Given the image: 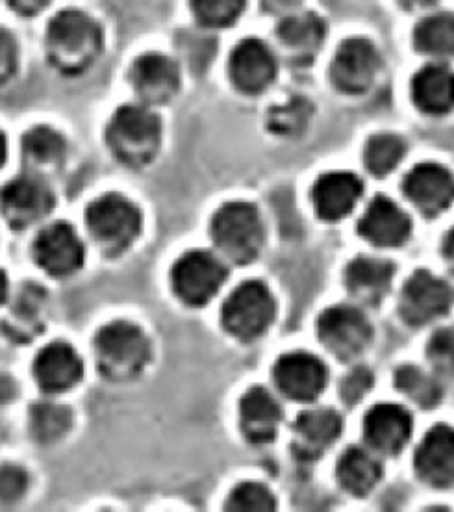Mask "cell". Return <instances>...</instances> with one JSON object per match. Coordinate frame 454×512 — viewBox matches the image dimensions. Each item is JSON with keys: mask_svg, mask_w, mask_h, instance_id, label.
I'll return each instance as SVG.
<instances>
[{"mask_svg": "<svg viewBox=\"0 0 454 512\" xmlns=\"http://www.w3.org/2000/svg\"><path fill=\"white\" fill-rule=\"evenodd\" d=\"M32 255L39 268L49 275L67 277L84 266L86 251L75 229L58 221L39 232L32 245Z\"/></svg>", "mask_w": 454, "mask_h": 512, "instance_id": "12", "label": "cell"}, {"mask_svg": "<svg viewBox=\"0 0 454 512\" xmlns=\"http://www.w3.org/2000/svg\"><path fill=\"white\" fill-rule=\"evenodd\" d=\"M310 114H312L310 103L304 101L301 97H295V99H291L286 104L275 106L269 112L267 123H269V128L273 132L290 136V134L301 132L308 125Z\"/></svg>", "mask_w": 454, "mask_h": 512, "instance_id": "33", "label": "cell"}, {"mask_svg": "<svg viewBox=\"0 0 454 512\" xmlns=\"http://www.w3.org/2000/svg\"><path fill=\"white\" fill-rule=\"evenodd\" d=\"M440 0H401L404 8H425V6H434Z\"/></svg>", "mask_w": 454, "mask_h": 512, "instance_id": "42", "label": "cell"}, {"mask_svg": "<svg viewBox=\"0 0 454 512\" xmlns=\"http://www.w3.org/2000/svg\"><path fill=\"white\" fill-rule=\"evenodd\" d=\"M227 511L267 512L277 509V500L269 488L260 483H241L228 496Z\"/></svg>", "mask_w": 454, "mask_h": 512, "instance_id": "34", "label": "cell"}, {"mask_svg": "<svg viewBox=\"0 0 454 512\" xmlns=\"http://www.w3.org/2000/svg\"><path fill=\"white\" fill-rule=\"evenodd\" d=\"M404 141L395 134H377L366 145V164L373 175L384 177L403 160Z\"/></svg>", "mask_w": 454, "mask_h": 512, "instance_id": "31", "label": "cell"}, {"mask_svg": "<svg viewBox=\"0 0 454 512\" xmlns=\"http://www.w3.org/2000/svg\"><path fill=\"white\" fill-rule=\"evenodd\" d=\"M427 353L436 370L443 373L454 372V325L440 329L430 338Z\"/></svg>", "mask_w": 454, "mask_h": 512, "instance_id": "36", "label": "cell"}, {"mask_svg": "<svg viewBox=\"0 0 454 512\" xmlns=\"http://www.w3.org/2000/svg\"><path fill=\"white\" fill-rule=\"evenodd\" d=\"M278 39L295 60H310L325 39V23L316 13H295L278 25Z\"/></svg>", "mask_w": 454, "mask_h": 512, "instance_id": "26", "label": "cell"}, {"mask_svg": "<svg viewBox=\"0 0 454 512\" xmlns=\"http://www.w3.org/2000/svg\"><path fill=\"white\" fill-rule=\"evenodd\" d=\"M443 256H445V260L451 264V268L454 269V229L447 232V236H445V240H443Z\"/></svg>", "mask_w": 454, "mask_h": 512, "instance_id": "41", "label": "cell"}, {"mask_svg": "<svg viewBox=\"0 0 454 512\" xmlns=\"http://www.w3.org/2000/svg\"><path fill=\"white\" fill-rule=\"evenodd\" d=\"M414 45L419 52L447 58L454 54V13H434L425 17L414 32Z\"/></svg>", "mask_w": 454, "mask_h": 512, "instance_id": "29", "label": "cell"}, {"mask_svg": "<svg viewBox=\"0 0 454 512\" xmlns=\"http://www.w3.org/2000/svg\"><path fill=\"white\" fill-rule=\"evenodd\" d=\"M293 429L297 455L303 459H317L340 438L343 422L336 410H308L295 420Z\"/></svg>", "mask_w": 454, "mask_h": 512, "instance_id": "22", "label": "cell"}, {"mask_svg": "<svg viewBox=\"0 0 454 512\" xmlns=\"http://www.w3.org/2000/svg\"><path fill=\"white\" fill-rule=\"evenodd\" d=\"M341 487L354 496H366L382 479L380 462L360 448L347 449L338 464Z\"/></svg>", "mask_w": 454, "mask_h": 512, "instance_id": "28", "label": "cell"}, {"mask_svg": "<svg viewBox=\"0 0 454 512\" xmlns=\"http://www.w3.org/2000/svg\"><path fill=\"white\" fill-rule=\"evenodd\" d=\"M84 362L73 347L65 342H52L39 351L34 360V377L39 388L49 394H60L80 383Z\"/></svg>", "mask_w": 454, "mask_h": 512, "instance_id": "19", "label": "cell"}, {"mask_svg": "<svg viewBox=\"0 0 454 512\" xmlns=\"http://www.w3.org/2000/svg\"><path fill=\"white\" fill-rule=\"evenodd\" d=\"M317 333L328 351L345 362L360 357L373 338L366 316L351 307L328 308L319 318Z\"/></svg>", "mask_w": 454, "mask_h": 512, "instance_id": "9", "label": "cell"}, {"mask_svg": "<svg viewBox=\"0 0 454 512\" xmlns=\"http://www.w3.org/2000/svg\"><path fill=\"white\" fill-rule=\"evenodd\" d=\"M247 0H191V12L204 28H227L240 19Z\"/></svg>", "mask_w": 454, "mask_h": 512, "instance_id": "32", "label": "cell"}, {"mask_svg": "<svg viewBox=\"0 0 454 512\" xmlns=\"http://www.w3.org/2000/svg\"><path fill=\"white\" fill-rule=\"evenodd\" d=\"M412 97L425 114L442 116L454 108V71L447 65H425L412 80Z\"/></svg>", "mask_w": 454, "mask_h": 512, "instance_id": "24", "label": "cell"}, {"mask_svg": "<svg viewBox=\"0 0 454 512\" xmlns=\"http://www.w3.org/2000/svg\"><path fill=\"white\" fill-rule=\"evenodd\" d=\"M416 472L432 487L454 485V429L432 427L416 451Z\"/></svg>", "mask_w": 454, "mask_h": 512, "instance_id": "17", "label": "cell"}, {"mask_svg": "<svg viewBox=\"0 0 454 512\" xmlns=\"http://www.w3.org/2000/svg\"><path fill=\"white\" fill-rule=\"evenodd\" d=\"M28 485L25 470L6 464L0 468V501H15L23 496Z\"/></svg>", "mask_w": 454, "mask_h": 512, "instance_id": "38", "label": "cell"}, {"mask_svg": "<svg viewBox=\"0 0 454 512\" xmlns=\"http://www.w3.org/2000/svg\"><path fill=\"white\" fill-rule=\"evenodd\" d=\"M395 386L423 409H432L442 401V386L416 366L399 368L395 373Z\"/></svg>", "mask_w": 454, "mask_h": 512, "instance_id": "30", "label": "cell"}, {"mask_svg": "<svg viewBox=\"0 0 454 512\" xmlns=\"http://www.w3.org/2000/svg\"><path fill=\"white\" fill-rule=\"evenodd\" d=\"M86 225L104 253L119 255L138 240L141 212L127 197L106 193L88 206Z\"/></svg>", "mask_w": 454, "mask_h": 512, "instance_id": "5", "label": "cell"}, {"mask_svg": "<svg viewBox=\"0 0 454 512\" xmlns=\"http://www.w3.org/2000/svg\"><path fill=\"white\" fill-rule=\"evenodd\" d=\"M364 192V184L353 173H328L317 180L312 201L317 216L325 221H338L353 212Z\"/></svg>", "mask_w": 454, "mask_h": 512, "instance_id": "21", "label": "cell"}, {"mask_svg": "<svg viewBox=\"0 0 454 512\" xmlns=\"http://www.w3.org/2000/svg\"><path fill=\"white\" fill-rule=\"evenodd\" d=\"M275 381L284 396L295 401H314L327 386V366L308 353H290L275 366Z\"/></svg>", "mask_w": 454, "mask_h": 512, "instance_id": "16", "label": "cell"}, {"mask_svg": "<svg viewBox=\"0 0 454 512\" xmlns=\"http://www.w3.org/2000/svg\"><path fill=\"white\" fill-rule=\"evenodd\" d=\"M453 301V288L447 282L419 269L404 284L399 310L406 323L417 327L445 316Z\"/></svg>", "mask_w": 454, "mask_h": 512, "instance_id": "11", "label": "cell"}, {"mask_svg": "<svg viewBox=\"0 0 454 512\" xmlns=\"http://www.w3.org/2000/svg\"><path fill=\"white\" fill-rule=\"evenodd\" d=\"M19 67V47L12 34L0 28V84L8 82Z\"/></svg>", "mask_w": 454, "mask_h": 512, "instance_id": "39", "label": "cell"}, {"mask_svg": "<svg viewBox=\"0 0 454 512\" xmlns=\"http://www.w3.org/2000/svg\"><path fill=\"white\" fill-rule=\"evenodd\" d=\"M271 2L280 4V6H297V4H301L303 0H271Z\"/></svg>", "mask_w": 454, "mask_h": 512, "instance_id": "45", "label": "cell"}, {"mask_svg": "<svg viewBox=\"0 0 454 512\" xmlns=\"http://www.w3.org/2000/svg\"><path fill=\"white\" fill-rule=\"evenodd\" d=\"M210 232L215 247L236 264L253 262L264 245L262 218L249 203L221 206L212 218Z\"/></svg>", "mask_w": 454, "mask_h": 512, "instance_id": "4", "label": "cell"}, {"mask_svg": "<svg viewBox=\"0 0 454 512\" xmlns=\"http://www.w3.org/2000/svg\"><path fill=\"white\" fill-rule=\"evenodd\" d=\"M280 420L282 410L277 399L262 386H254L241 397V431L253 444L271 442L277 436Z\"/></svg>", "mask_w": 454, "mask_h": 512, "instance_id": "23", "label": "cell"}, {"mask_svg": "<svg viewBox=\"0 0 454 512\" xmlns=\"http://www.w3.org/2000/svg\"><path fill=\"white\" fill-rule=\"evenodd\" d=\"M71 427V412L56 405H39L32 410V431L41 442L60 438Z\"/></svg>", "mask_w": 454, "mask_h": 512, "instance_id": "35", "label": "cell"}, {"mask_svg": "<svg viewBox=\"0 0 454 512\" xmlns=\"http://www.w3.org/2000/svg\"><path fill=\"white\" fill-rule=\"evenodd\" d=\"M228 277V269L210 251H190L180 256L171 271L175 294L191 307H202L214 297Z\"/></svg>", "mask_w": 454, "mask_h": 512, "instance_id": "7", "label": "cell"}, {"mask_svg": "<svg viewBox=\"0 0 454 512\" xmlns=\"http://www.w3.org/2000/svg\"><path fill=\"white\" fill-rule=\"evenodd\" d=\"M106 141L119 162L145 166L160 149L162 121L147 106H121L106 128Z\"/></svg>", "mask_w": 454, "mask_h": 512, "instance_id": "2", "label": "cell"}, {"mask_svg": "<svg viewBox=\"0 0 454 512\" xmlns=\"http://www.w3.org/2000/svg\"><path fill=\"white\" fill-rule=\"evenodd\" d=\"M380 71L377 47L364 38L343 41L330 65L332 84L349 95H360L369 90Z\"/></svg>", "mask_w": 454, "mask_h": 512, "instance_id": "10", "label": "cell"}, {"mask_svg": "<svg viewBox=\"0 0 454 512\" xmlns=\"http://www.w3.org/2000/svg\"><path fill=\"white\" fill-rule=\"evenodd\" d=\"M54 208V193L41 175L28 173L10 180L0 190V212L13 229H26L47 218Z\"/></svg>", "mask_w": 454, "mask_h": 512, "instance_id": "8", "label": "cell"}, {"mask_svg": "<svg viewBox=\"0 0 454 512\" xmlns=\"http://www.w3.org/2000/svg\"><path fill=\"white\" fill-rule=\"evenodd\" d=\"M403 190L425 216L432 218L453 203L454 177L438 164H419L406 175Z\"/></svg>", "mask_w": 454, "mask_h": 512, "instance_id": "14", "label": "cell"}, {"mask_svg": "<svg viewBox=\"0 0 454 512\" xmlns=\"http://www.w3.org/2000/svg\"><path fill=\"white\" fill-rule=\"evenodd\" d=\"M6 295H8V279H6V273L0 271V305L6 301Z\"/></svg>", "mask_w": 454, "mask_h": 512, "instance_id": "43", "label": "cell"}, {"mask_svg": "<svg viewBox=\"0 0 454 512\" xmlns=\"http://www.w3.org/2000/svg\"><path fill=\"white\" fill-rule=\"evenodd\" d=\"M132 84L147 106L169 103L180 90L178 65L165 54H141L132 65Z\"/></svg>", "mask_w": 454, "mask_h": 512, "instance_id": "15", "label": "cell"}, {"mask_svg": "<svg viewBox=\"0 0 454 512\" xmlns=\"http://www.w3.org/2000/svg\"><path fill=\"white\" fill-rule=\"evenodd\" d=\"M277 305L264 282L249 281L238 286L223 305V325L243 342L256 340L275 320Z\"/></svg>", "mask_w": 454, "mask_h": 512, "instance_id": "6", "label": "cell"}, {"mask_svg": "<svg viewBox=\"0 0 454 512\" xmlns=\"http://www.w3.org/2000/svg\"><path fill=\"white\" fill-rule=\"evenodd\" d=\"M95 357L104 377L130 381L149 364L151 342L136 325L115 321L104 325L95 336Z\"/></svg>", "mask_w": 454, "mask_h": 512, "instance_id": "3", "label": "cell"}, {"mask_svg": "<svg viewBox=\"0 0 454 512\" xmlns=\"http://www.w3.org/2000/svg\"><path fill=\"white\" fill-rule=\"evenodd\" d=\"M393 273L395 269L388 260L358 256L347 268V288L356 299L377 303L388 294Z\"/></svg>", "mask_w": 454, "mask_h": 512, "instance_id": "25", "label": "cell"}, {"mask_svg": "<svg viewBox=\"0 0 454 512\" xmlns=\"http://www.w3.org/2000/svg\"><path fill=\"white\" fill-rule=\"evenodd\" d=\"M371 386H373L371 372L367 368H356L354 372L345 377V381L341 384V397L347 405H356L371 390Z\"/></svg>", "mask_w": 454, "mask_h": 512, "instance_id": "37", "label": "cell"}, {"mask_svg": "<svg viewBox=\"0 0 454 512\" xmlns=\"http://www.w3.org/2000/svg\"><path fill=\"white\" fill-rule=\"evenodd\" d=\"M6 4L12 8L13 12L30 17L45 10L51 4V0H6Z\"/></svg>", "mask_w": 454, "mask_h": 512, "instance_id": "40", "label": "cell"}, {"mask_svg": "<svg viewBox=\"0 0 454 512\" xmlns=\"http://www.w3.org/2000/svg\"><path fill=\"white\" fill-rule=\"evenodd\" d=\"M412 416L408 410L382 403L367 412L364 436L367 444L384 455H397L403 451L412 436Z\"/></svg>", "mask_w": 454, "mask_h": 512, "instance_id": "18", "label": "cell"}, {"mask_svg": "<svg viewBox=\"0 0 454 512\" xmlns=\"http://www.w3.org/2000/svg\"><path fill=\"white\" fill-rule=\"evenodd\" d=\"M232 84L247 95L267 90L277 77V58L264 41L247 38L240 41L228 60Z\"/></svg>", "mask_w": 454, "mask_h": 512, "instance_id": "13", "label": "cell"}, {"mask_svg": "<svg viewBox=\"0 0 454 512\" xmlns=\"http://www.w3.org/2000/svg\"><path fill=\"white\" fill-rule=\"evenodd\" d=\"M358 231L377 247H399L412 232V221L388 197H375L367 206Z\"/></svg>", "mask_w": 454, "mask_h": 512, "instance_id": "20", "label": "cell"}, {"mask_svg": "<svg viewBox=\"0 0 454 512\" xmlns=\"http://www.w3.org/2000/svg\"><path fill=\"white\" fill-rule=\"evenodd\" d=\"M6 154H8V143H6V136L0 132V167L6 162Z\"/></svg>", "mask_w": 454, "mask_h": 512, "instance_id": "44", "label": "cell"}, {"mask_svg": "<svg viewBox=\"0 0 454 512\" xmlns=\"http://www.w3.org/2000/svg\"><path fill=\"white\" fill-rule=\"evenodd\" d=\"M45 45L47 58L58 73L67 77L82 75L101 54V26L88 13L69 8L52 17Z\"/></svg>", "mask_w": 454, "mask_h": 512, "instance_id": "1", "label": "cell"}, {"mask_svg": "<svg viewBox=\"0 0 454 512\" xmlns=\"http://www.w3.org/2000/svg\"><path fill=\"white\" fill-rule=\"evenodd\" d=\"M65 151L64 136L51 127L32 128L23 136V162L34 175L49 173L62 166Z\"/></svg>", "mask_w": 454, "mask_h": 512, "instance_id": "27", "label": "cell"}]
</instances>
